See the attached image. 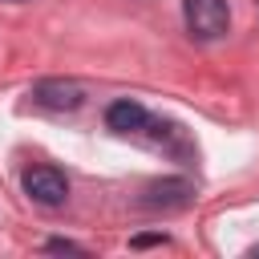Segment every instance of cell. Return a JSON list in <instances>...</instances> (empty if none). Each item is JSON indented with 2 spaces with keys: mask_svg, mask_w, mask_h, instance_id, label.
<instances>
[{
  "mask_svg": "<svg viewBox=\"0 0 259 259\" xmlns=\"http://www.w3.org/2000/svg\"><path fill=\"white\" fill-rule=\"evenodd\" d=\"M105 125H109L113 134H138V130L150 125V113H146L138 101L121 97V101H113V105L105 109Z\"/></svg>",
  "mask_w": 259,
  "mask_h": 259,
  "instance_id": "5b68a950",
  "label": "cell"
},
{
  "mask_svg": "<svg viewBox=\"0 0 259 259\" xmlns=\"http://www.w3.org/2000/svg\"><path fill=\"white\" fill-rule=\"evenodd\" d=\"M150 243H166V235H138L134 247H150Z\"/></svg>",
  "mask_w": 259,
  "mask_h": 259,
  "instance_id": "52a82bcc",
  "label": "cell"
},
{
  "mask_svg": "<svg viewBox=\"0 0 259 259\" xmlns=\"http://www.w3.org/2000/svg\"><path fill=\"white\" fill-rule=\"evenodd\" d=\"M182 16H186L190 36H198V40H219L231 28L227 0H182Z\"/></svg>",
  "mask_w": 259,
  "mask_h": 259,
  "instance_id": "6da1fadb",
  "label": "cell"
},
{
  "mask_svg": "<svg viewBox=\"0 0 259 259\" xmlns=\"http://www.w3.org/2000/svg\"><path fill=\"white\" fill-rule=\"evenodd\" d=\"M190 194H194V186L186 178H166V182H150L146 194H142V202L150 210H178V206L190 202Z\"/></svg>",
  "mask_w": 259,
  "mask_h": 259,
  "instance_id": "3957f363",
  "label": "cell"
},
{
  "mask_svg": "<svg viewBox=\"0 0 259 259\" xmlns=\"http://www.w3.org/2000/svg\"><path fill=\"white\" fill-rule=\"evenodd\" d=\"M24 190H28V198H36L40 206H61L65 194H69V182H65V174L53 170V166H32V170H24Z\"/></svg>",
  "mask_w": 259,
  "mask_h": 259,
  "instance_id": "7a4b0ae2",
  "label": "cell"
},
{
  "mask_svg": "<svg viewBox=\"0 0 259 259\" xmlns=\"http://www.w3.org/2000/svg\"><path fill=\"white\" fill-rule=\"evenodd\" d=\"M45 251H57V255H81V247H77V243H69V239H49V243H45Z\"/></svg>",
  "mask_w": 259,
  "mask_h": 259,
  "instance_id": "8992f818",
  "label": "cell"
},
{
  "mask_svg": "<svg viewBox=\"0 0 259 259\" xmlns=\"http://www.w3.org/2000/svg\"><path fill=\"white\" fill-rule=\"evenodd\" d=\"M12 4H20V0H12Z\"/></svg>",
  "mask_w": 259,
  "mask_h": 259,
  "instance_id": "ba28073f",
  "label": "cell"
},
{
  "mask_svg": "<svg viewBox=\"0 0 259 259\" xmlns=\"http://www.w3.org/2000/svg\"><path fill=\"white\" fill-rule=\"evenodd\" d=\"M32 97H36L40 105H49V109H77V105L85 101V93H81L77 81H57V77L36 81V85H32Z\"/></svg>",
  "mask_w": 259,
  "mask_h": 259,
  "instance_id": "277c9868",
  "label": "cell"
}]
</instances>
